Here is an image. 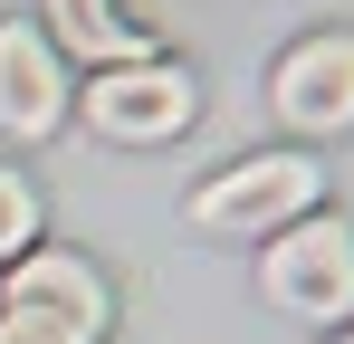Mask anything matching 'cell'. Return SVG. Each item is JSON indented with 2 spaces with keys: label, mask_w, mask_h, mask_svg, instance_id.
Masks as SVG:
<instances>
[{
  "label": "cell",
  "mask_w": 354,
  "mask_h": 344,
  "mask_svg": "<svg viewBox=\"0 0 354 344\" xmlns=\"http://www.w3.org/2000/svg\"><path fill=\"white\" fill-rule=\"evenodd\" d=\"M316 163L306 153H249V163L230 172H211L201 191H192V220L201 229H221V239H249V229H288L316 211Z\"/></svg>",
  "instance_id": "6da1fadb"
},
{
  "label": "cell",
  "mask_w": 354,
  "mask_h": 344,
  "mask_svg": "<svg viewBox=\"0 0 354 344\" xmlns=\"http://www.w3.org/2000/svg\"><path fill=\"white\" fill-rule=\"evenodd\" d=\"M259 287L288 306V316H354V229L345 220H288L268 239V258H259Z\"/></svg>",
  "instance_id": "7a4b0ae2"
},
{
  "label": "cell",
  "mask_w": 354,
  "mask_h": 344,
  "mask_svg": "<svg viewBox=\"0 0 354 344\" xmlns=\"http://www.w3.org/2000/svg\"><path fill=\"white\" fill-rule=\"evenodd\" d=\"M86 124L115 134V144H163V134L192 124V77L163 67V57H144V67H96V86H86Z\"/></svg>",
  "instance_id": "3957f363"
},
{
  "label": "cell",
  "mask_w": 354,
  "mask_h": 344,
  "mask_svg": "<svg viewBox=\"0 0 354 344\" xmlns=\"http://www.w3.org/2000/svg\"><path fill=\"white\" fill-rule=\"evenodd\" d=\"M278 115H288L297 134H345L354 124V29L297 39L278 57Z\"/></svg>",
  "instance_id": "277c9868"
},
{
  "label": "cell",
  "mask_w": 354,
  "mask_h": 344,
  "mask_svg": "<svg viewBox=\"0 0 354 344\" xmlns=\"http://www.w3.org/2000/svg\"><path fill=\"white\" fill-rule=\"evenodd\" d=\"M0 306H19V316H48V325H67V335H106V316H115V296H106V278L86 268V258H67V249H29L19 268H10V296Z\"/></svg>",
  "instance_id": "5b68a950"
},
{
  "label": "cell",
  "mask_w": 354,
  "mask_h": 344,
  "mask_svg": "<svg viewBox=\"0 0 354 344\" xmlns=\"http://www.w3.org/2000/svg\"><path fill=\"white\" fill-rule=\"evenodd\" d=\"M0 124H10L19 144H39V134H58V124H67L58 48H48L39 29H19V19H0Z\"/></svg>",
  "instance_id": "8992f818"
},
{
  "label": "cell",
  "mask_w": 354,
  "mask_h": 344,
  "mask_svg": "<svg viewBox=\"0 0 354 344\" xmlns=\"http://www.w3.org/2000/svg\"><path fill=\"white\" fill-rule=\"evenodd\" d=\"M48 29H58L86 67H144V57H153V48H144V29L124 19L115 0H48Z\"/></svg>",
  "instance_id": "52a82bcc"
},
{
  "label": "cell",
  "mask_w": 354,
  "mask_h": 344,
  "mask_svg": "<svg viewBox=\"0 0 354 344\" xmlns=\"http://www.w3.org/2000/svg\"><path fill=\"white\" fill-rule=\"evenodd\" d=\"M29 239H39V191L0 163V258H29Z\"/></svg>",
  "instance_id": "ba28073f"
},
{
  "label": "cell",
  "mask_w": 354,
  "mask_h": 344,
  "mask_svg": "<svg viewBox=\"0 0 354 344\" xmlns=\"http://www.w3.org/2000/svg\"><path fill=\"white\" fill-rule=\"evenodd\" d=\"M0 344H86V335H67V325H48V316H19V306H0Z\"/></svg>",
  "instance_id": "9c48e42d"
},
{
  "label": "cell",
  "mask_w": 354,
  "mask_h": 344,
  "mask_svg": "<svg viewBox=\"0 0 354 344\" xmlns=\"http://www.w3.org/2000/svg\"><path fill=\"white\" fill-rule=\"evenodd\" d=\"M345 344H354V335H345Z\"/></svg>",
  "instance_id": "30bf717a"
}]
</instances>
